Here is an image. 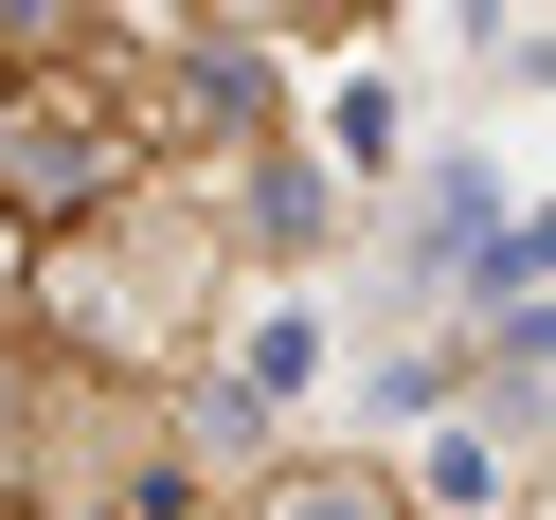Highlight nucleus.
Here are the masks:
<instances>
[]
</instances>
